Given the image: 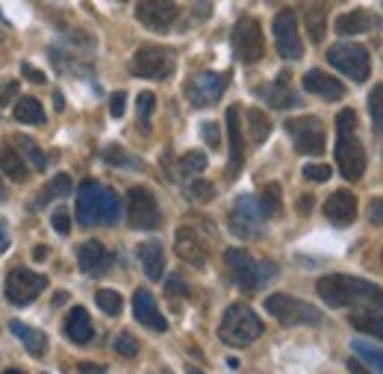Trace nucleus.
I'll use <instances>...</instances> for the list:
<instances>
[{"mask_svg":"<svg viewBox=\"0 0 383 374\" xmlns=\"http://www.w3.org/2000/svg\"><path fill=\"white\" fill-rule=\"evenodd\" d=\"M315 292L333 310H342V306H383L380 286L363 277H348V274H324L315 283Z\"/></svg>","mask_w":383,"mask_h":374,"instance_id":"f257e3e1","label":"nucleus"},{"mask_svg":"<svg viewBox=\"0 0 383 374\" xmlns=\"http://www.w3.org/2000/svg\"><path fill=\"white\" fill-rule=\"evenodd\" d=\"M336 165L348 183H357L366 174V148L357 136L354 109H342L336 115Z\"/></svg>","mask_w":383,"mask_h":374,"instance_id":"f03ea898","label":"nucleus"},{"mask_svg":"<svg viewBox=\"0 0 383 374\" xmlns=\"http://www.w3.org/2000/svg\"><path fill=\"white\" fill-rule=\"evenodd\" d=\"M262 330H266V324H262V318L251 310L248 304H233V306H227L222 315L218 336H222V342L230 348H248L262 336Z\"/></svg>","mask_w":383,"mask_h":374,"instance_id":"7ed1b4c3","label":"nucleus"},{"mask_svg":"<svg viewBox=\"0 0 383 374\" xmlns=\"http://www.w3.org/2000/svg\"><path fill=\"white\" fill-rule=\"evenodd\" d=\"M224 266L230 268V274H233L236 286H239V289H245V292L262 289V286L277 274L275 262L251 257L245 248H227L224 250Z\"/></svg>","mask_w":383,"mask_h":374,"instance_id":"20e7f679","label":"nucleus"},{"mask_svg":"<svg viewBox=\"0 0 383 374\" xmlns=\"http://www.w3.org/2000/svg\"><path fill=\"white\" fill-rule=\"evenodd\" d=\"M266 310L271 318H277L283 327H310L322 324V313L313 304H306L301 298H292L286 292H275L266 298Z\"/></svg>","mask_w":383,"mask_h":374,"instance_id":"39448f33","label":"nucleus"},{"mask_svg":"<svg viewBox=\"0 0 383 374\" xmlns=\"http://www.w3.org/2000/svg\"><path fill=\"white\" fill-rule=\"evenodd\" d=\"M177 68V57L168 48L159 45H141L133 53V74L145 77V80H166Z\"/></svg>","mask_w":383,"mask_h":374,"instance_id":"423d86ee","label":"nucleus"},{"mask_svg":"<svg viewBox=\"0 0 383 374\" xmlns=\"http://www.w3.org/2000/svg\"><path fill=\"white\" fill-rule=\"evenodd\" d=\"M286 133L292 139V145L304 157H319L324 153V124L315 115H301V118H289L286 121Z\"/></svg>","mask_w":383,"mask_h":374,"instance_id":"0eeeda50","label":"nucleus"},{"mask_svg":"<svg viewBox=\"0 0 383 374\" xmlns=\"http://www.w3.org/2000/svg\"><path fill=\"white\" fill-rule=\"evenodd\" d=\"M48 289V277L30 268H12L3 280V295L12 306H27Z\"/></svg>","mask_w":383,"mask_h":374,"instance_id":"6e6552de","label":"nucleus"},{"mask_svg":"<svg viewBox=\"0 0 383 374\" xmlns=\"http://www.w3.org/2000/svg\"><path fill=\"white\" fill-rule=\"evenodd\" d=\"M262 218L266 215H262L257 197L242 195V197H236L233 210L227 215V227H230V233L239 236V239H254L262 233Z\"/></svg>","mask_w":383,"mask_h":374,"instance_id":"1a4fd4ad","label":"nucleus"},{"mask_svg":"<svg viewBox=\"0 0 383 374\" xmlns=\"http://www.w3.org/2000/svg\"><path fill=\"white\" fill-rule=\"evenodd\" d=\"M327 62L345 77H351L354 83H366L371 74V59L363 45H333L327 50Z\"/></svg>","mask_w":383,"mask_h":374,"instance_id":"9d476101","label":"nucleus"},{"mask_svg":"<svg viewBox=\"0 0 383 374\" xmlns=\"http://www.w3.org/2000/svg\"><path fill=\"white\" fill-rule=\"evenodd\" d=\"M124 210H127L130 227H136V230L159 227V204H157V197H153V192L145 189V186H133V189H130Z\"/></svg>","mask_w":383,"mask_h":374,"instance_id":"9b49d317","label":"nucleus"},{"mask_svg":"<svg viewBox=\"0 0 383 374\" xmlns=\"http://www.w3.org/2000/svg\"><path fill=\"white\" fill-rule=\"evenodd\" d=\"M233 50H236V57L248 65L262 59V53H266V36H262V27L257 18H242L233 27Z\"/></svg>","mask_w":383,"mask_h":374,"instance_id":"f8f14e48","label":"nucleus"},{"mask_svg":"<svg viewBox=\"0 0 383 374\" xmlns=\"http://www.w3.org/2000/svg\"><path fill=\"white\" fill-rule=\"evenodd\" d=\"M227 89V77L215 71H198L189 77L186 83V101L192 106H213L222 101V95Z\"/></svg>","mask_w":383,"mask_h":374,"instance_id":"ddd939ff","label":"nucleus"},{"mask_svg":"<svg viewBox=\"0 0 383 374\" xmlns=\"http://www.w3.org/2000/svg\"><path fill=\"white\" fill-rule=\"evenodd\" d=\"M180 18V6L174 0H139L136 21L150 32H168Z\"/></svg>","mask_w":383,"mask_h":374,"instance_id":"4468645a","label":"nucleus"},{"mask_svg":"<svg viewBox=\"0 0 383 374\" xmlns=\"http://www.w3.org/2000/svg\"><path fill=\"white\" fill-rule=\"evenodd\" d=\"M275 48L283 59H301L304 45H301V32H298V18L292 9H280L275 15Z\"/></svg>","mask_w":383,"mask_h":374,"instance_id":"2eb2a0df","label":"nucleus"},{"mask_svg":"<svg viewBox=\"0 0 383 374\" xmlns=\"http://www.w3.org/2000/svg\"><path fill=\"white\" fill-rule=\"evenodd\" d=\"M104 189L97 180H86L77 192V222L83 227L101 224V201H104Z\"/></svg>","mask_w":383,"mask_h":374,"instance_id":"dca6fc26","label":"nucleus"},{"mask_svg":"<svg viewBox=\"0 0 383 374\" xmlns=\"http://www.w3.org/2000/svg\"><path fill=\"white\" fill-rule=\"evenodd\" d=\"M224 121H227V141H230L227 177H236V174L242 171V162H245V133H242V112H239V106H230Z\"/></svg>","mask_w":383,"mask_h":374,"instance_id":"f3484780","label":"nucleus"},{"mask_svg":"<svg viewBox=\"0 0 383 374\" xmlns=\"http://www.w3.org/2000/svg\"><path fill=\"white\" fill-rule=\"evenodd\" d=\"M357 195L348 192V189H339L324 201V215L327 222L336 224V227H348L357 222Z\"/></svg>","mask_w":383,"mask_h":374,"instance_id":"a211bd4d","label":"nucleus"},{"mask_svg":"<svg viewBox=\"0 0 383 374\" xmlns=\"http://www.w3.org/2000/svg\"><path fill=\"white\" fill-rule=\"evenodd\" d=\"M133 315H136L139 324L150 327L153 333H166V330H168L166 315L159 313V306H157V301H153V295L148 289H136V295H133Z\"/></svg>","mask_w":383,"mask_h":374,"instance_id":"6ab92c4d","label":"nucleus"},{"mask_svg":"<svg viewBox=\"0 0 383 374\" xmlns=\"http://www.w3.org/2000/svg\"><path fill=\"white\" fill-rule=\"evenodd\" d=\"M174 250H177V257L183 262H189V266H195V268L206 266V245L192 227L177 230V236H174Z\"/></svg>","mask_w":383,"mask_h":374,"instance_id":"aec40b11","label":"nucleus"},{"mask_svg":"<svg viewBox=\"0 0 383 374\" xmlns=\"http://www.w3.org/2000/svg\"><path fill=\"white\" fill-rule=\"evenodd\" d=\"M304 89L315 97H322V101H342V95H345V86L339 83L336 77H331L327 71H319V68L304 74Z\"/></svg>","mask_w":383,"mask_h":374,"instance_id":"412c9836","label":"nucleus"},{"mask_svg":"<svg viewBox=\"0 0 383 374\" xmlns=\"http://www.w3.org/2000/svg\"><path fill=\"white\" fill-rule=\"evenodd\" d=\"M77 266H80L86 274H101L112 266V257H109V250L97 239H89L77 248Z\"/></svg>","mask_w":383,"mask_h":374,"instance_id":"4be33fe9","label":"nucleus"},{"mask_svg":"<svg viewBox=\"0 0 383 374\" xmlns=\"http://www.w3.org/2000/svg\"><path fill=\"white\" fill-rule=\"evenodd\" d=\"M65 336L71 339L74 345H89L95 339V324H92V315L83 310V306H71L68 315H65Z\"/></svg>","mask_w":383,"mask_h":374,"instance_id":"5701e85b","label":"nucleus"},{"mask_svg":"<svg viewBox=\"0 0 383 374\" xmlns=\"http://www.w3.org/2000/svg\"><path fill=\"white\" fill-rule=\"evenodd\" d=\"M139 262L145 268L148 280H162V274H166V250H162L157 239H148L139 245Z\"/></svg>","mask_w":383,"mask_h":374,"instance_id":"b1692460","label":"nucleus"},{"mask_svg":"<svg viewBox=\"0 0 383 374\" xmlns=\"http://www.w3.org/2000/svg\"><path fill=\"white\" fill-rule=\"evenodd\" d=\"M375 15L366 12V9H351V12H342L336 18L333 30L339 32V36H360V32H369L371 27H375Z\"/></svg>","mask_w":383,"mask_h":374,"instance_id":"393cba45","label":"nucleus"},{"mask_svg":"<svg viewBox=\"0 0 383 374\" xmlns=\"http://www.w3.org/2000/svg\"><path fill=\"white\" fill-rule=\"evenodd\" d=\"M0 171H3L12 183H27L30 180V162H24V157H21L12 145L0 148Z\"/></svg>","mask_w":383,"mask_h":374,"instance_id":"a878e982","label":"nucleus"},{"mask_svg":"<svg viewBox=\"0 0 383 374\" xmlns=\"http://www.w3.org/2000/svg\"><path fill=\"white\" fill-rule=\"evenodd\" d=\"M259 97L266 101L271 109H292L295 104H298V95H295L286 80H275V83H268V86H262L259 89Z\"/></svg>","mask_w":383,"mask_h":374,"instance_id":"bb28decb","label":"nucleus"},{"mask_svg":"<svg viewBox=\"0 0 383 374\" xmlns=\"http://www.w3.org/2000/svg\"><path fill=\"white\" fill-rule=\"evenodd\" d=\"M9 330L24 342V348L30 351L32 357H45L48 354V336L41 333V330L36 327H27L24 322H9Z\"/></svg>","mask_w":383,"mask_h":374,"instance_id":"cd10ccee","label":"nucleus"},{"mask_svg":"<svg viewBox=\"0 0 383 374\" xmlns=\"http://www.w3.org/2000/svg\"><path fill=\"white\" fill-rule=\"evenodd\" d=\"M15 118L21 124H45L48 115H45V106H41L36 97H21L15 104Z\"/></svg>","mask_w":383,"mask_h":374,"instance_id":"c85d7f7f","label":"nucleus"},{"mask_svg":"<svg viewBox=\"0 0 383 374\" xmlns=\"http://www.w3.org/2000/svg\"><path fill=\"white\" fill-rule=\"evenodd\" d=\"M245 121H248V133H251V141L254 145H262V141L268 139V133H271V121H268V115L262 112V109H248V115H245Z\"/></svg>","mask_w":383,"mask_h":374,"instance_id":"c756f323","label":"nucleus"},{"mask_svg":"<svg viewBox=\"0 0 383 374\" xmlns=\"http://www.w3.org/2000/svg\"><path fill=\"white\" fill-rule=\"evenodd\" d=\"M351 351L357 354V360H360V362H366L369 371L383 374V351H380V348L363 342V339H354V342H351Z\"/></svg>","mask_w":383,"mask_h":374,"instance_id":"7c9ffc66","label":"nucleus"},{"mask_svg":"<svg viewBox=\"0 0 383 374\" xmlns=\"http://www.w3.org/2000/svg\"><path fill=\"white\" fill-rule=\"evenodd\" d=\"M68 192H71V177H68V174H57V177H53V180L48 183V189L41 192V195L36 197V201L30 204V210L36 213V206L48 204V201H57V197H65Z\"/></svg>","mask_w":383,"mask_h":374,"instance_id":"2f4dec72","label":"nucleus"},{"mask_svg":"<svg viewBox=\"0 0 383 374\" xmlns=\"http://www.w3.org/2000/svg\"><path fill=\"white\" fill-rule=\"evenodd\" d=\"M259 210H262V215H266V218L280 215V210H283V192H280V183H268L266 189H262V195H259Z\"/></svg>","mask_w":383,"mask_h":374,"instance_id":"473e14b6","label":"nucleus"},{"mask_svg":"<svg viewBox=\"0 0 383 374\" xmlns=\"http://www.w3.org/2000/svg\"><path fill=\"white\" fill-rule=\"evenodd\" d=\"M124 206H121V197L112 189H104V201H101V224H115L121 218Z\"/></svg>","mask_w":383,"mask_h":374,"instance_id":"72a5a7b5","label":"nucleus"},{"mask_svg":"<svg viewBox=\"0 0 383 374\" xmlns=\"http://www.w3.org/2000/svg\"><path fill=\"white\" fill-rule=\"evenodd\" d=\"M351 327L363 330V333L375 336V339H383V315H375V313H354V315H351Z\"/></svg>","mask_w":383,"mask_h":374,"instance_id":"f704fd0d","label":"nucleus"},{"mask_svg":"<svg viewBox=\"0 0 383 374\" xmlns=\"http://www.w3.org/2000/svg\"><path fill=\"white\" fill-rule=\"evenodd\" d=\"M12 141H15V145L21 148V150H24V157L30 159V165H32V168H36V171H45L48 168V159H45V153H41V148L36 145V141H32L30 136H12Z\"/></svg>","mask_w":383,"mask_h":374,"instance_id":"c9c22d12","label":"nucleus"},{"mask_svg":"<svg viewBox=\"0 0 383 374\" xmlns=\"http://www.w3.org/2000/svg\"><path fill=\"white\" fill-rule=\"evenodd\" d=\"M324 18H327V6L313 3L310 9H306V30H310V39L313 41H322L324 39Z\"/></svg>","mask_w":383,"mask_h":374,"instance_id":"e433bc0d","label":"nucleus"},{"mask_svg":"<svg viewBox=\"0 0 383 374\" xmlns=\"http://www.w3.org/2000/svg\"><path fill=\"white\" fill-rule=\"evenodd\" d=\"M95 301L106 315H121V310H124V301H121V295H118L115 289H97Z\"/></svg>","mask_w":383,"mask_h":374,"instance_id":"4c0bfd02","label":"nucleus"},{"mask_svg":"<svg viewBox=\"0 0 383 374\" xmlns=\"http://www.w3.org/2000/svg\"><path fill=\"white\" fill-rule=\"evenodd\" d=\"M104 159L109 165H118V168H139V159L136 157H130V153L124 148H118V145H109L104 150Z\"/></svg>","mask_w":383,"mask_h":374,"instance_id":"58836bf2","label":"nucleus"},{"mask_svg":"<svg viewBox=\"0 0 383 374\" xmlns=\"http://www.w3.org/2000/svg\"><path fill=\"white\" fill-rule=\"evenodd\" d=\"M153 106H157V97H153V92H139V97H136V115H139L141 130H148L150 115H153Z\"/></svg>","mask_w":383,"mask_h":374,"instance_id":"ea45409f","label":"nucleus"},{"mask_svg":"<svg viewBox=\"0 0 383 374\" xmlns=\"http://www.w3.org/2000/svg\"><path fill=\"white\" fill-rule=\"evenodd\" d=\"M369 112H371V124H375V130H383V83H377L369 95Z\"/></svg>","mask_w":383,"mask_h":374,"instance_id":"a19ab883","label":"nucleus"},{"mask_svg":"<svg viewBox=\"0 0 383 374\" xmlns=\"http://www.w3.org/2000/svg\"><path fill=\"white\" fill-rule=\"evenodd\" d=\"M180 168L186 174H201L206 168V157L201 150H189V153H183V159H180Z\"/></svg>","mask_w":383,"mask_h":374,"instance_id":"79ce46f5","label":"nucleus"},{"mask_svg":"<svg viewBox=\"0 0 383 374\" xmlns=\"http://www.w3.org/2000/svg\"><path fill=\"white\" fill-rule=\"evenodd\" d=\"M50 224H53V230H57L59 236H68L71 233V215H68V210H65V206H57V210L50 213Z\"/></svg>","mask_w":383,"mask_h":374,"instance_id":"37998d69","label":"nucleus"},{"mask_svg":"<svg viewBox=\"0 0 383 374\" xmlns=\"http://www.w3.org/2000/svg\"><path fill=\"white\" fill-rule=\"evenodd\" d=\"M115 351H118L121 357H136V354H139V342H136V339L130 336V333H121V336L115 339Z\"/></svg>","mask_w":383,"mask_h":374,"instance_id":"c03bdc74","label":"nucleus"},{"mask_svg":"<svg viewBox=\"0 0 383 374\" xmlns=\"http://www.w3.org/2000/svg\"><path fill=\"white\" fill-rule=\"evenodd\" d=\"M304 177L313 183H327L331 180V165H304Z\"/></svg>","mask_w":383,"mask_h":374,"instance_id":"a18cd8bd","label":"nucleus"},{"mask_svg":"<svg viewBox=\"0 0 383 374\" xmlns=\"http://www.w3.org/2000/svg\"><path fill=\"white\" fill-rule=\"evenodd\" d=\"M189 192H192L195 201H213V197H215L213 183H206V180H195V183L189 186Z\"/></svg>","mask_w":383,"mask_h":374,"instance_id":"49530a36","label":"nucleus"},{"mask_svg":"<svg viewBox=\"0 0 383 374\" xmlns=\"http://www.w3.org/2000/svg\"><path fill=\"white\" fill-rule=\"evenodd\" d=\"M201 136H204L206 145H210V150H215L222 145V133H218V124H213V121H204L201 124Z\"/></svg>","mask_w":383,"mask_h":374,"instance_id":"de8ad7c7","label":"nucleus"},{"mask_svg":"<svg viewBox=\"0 0 383 374\" xmlns=\"http://www.w3.org/2000/svg\"><path fill=\"white\" fill-rule=\"evenodd\" d=\"M18 80H3V86H0V106H9L12 104V97L18 95Z\"/></svg>","mask_w":383,"mask_h":374,"instance_id":"09e8293b","label":"nucleus"},{"mask_svg":"<svg viewBox=\"0 0 383 374\" xmlns=\"http://www.w3.org/2000/svg\"><path fill=\"white\" fill-rule=\"evenodd\" d=\"M124 106H127V95L124 92H112V97H109V112H112V118H121Z\"/></svg>","mask_w":383,"mask_h":374,"instance_id":"8fccbe9b","label":"nucleus"},{"mask_svg":"<svg viewBox=\"0 0 383 374\" xmlns=\"http://www.w3.org/2000/svg\"><path fill=\"white\" fill-rule=\"evenodd\" d=\"M166 292L168 295H189V286H186V280L180 277V274H171V277L166 280Z\"/></svg>","mask_w":383,"mask_h":374,"instance_id":"3c124183","label":"nucleus"},{"mask_svg":"<svg viewBox=\"0 0 383 374\" xmlns=\"http://www.w3.org/2000/svg\"><path fill=\"white\" fill-rule=\"evenodd\" d=\"M369 222L371 224H383V197H371V204H369Z\"/></svg>","mask_w":383,"mask_h":374,"instance_id":"603ef678","label":"nucleus"},{"mask_svg":"<svg viewBox=\"0 0 383 374\" xmlns=\"http://www.w3.org/2000/svg\"><path fill=\"white\" fill-rule=\"evenodd\" d=\"M77 371L80 374H106V366H101V362H80Z\"/></svg>","mask_w":383,"mask_h":374,"instance_id":"864d4df0","label":"nucleus"},{"mask_svg":"<svg viewBox=\"0 0 383 374\" xmlns=\"http://www.w3.org/2000/svg\"><path fill=\"white\" fill-rule=\"evenodd\" d=\"M21 68H24V77H27L30 83H45V74H41V71H36L30 62H24V65H21Z\"/></svg>","mask_w":383,"mask_h":374,"instance_id":"5fc2aeb1","label":"nucleus"},{"mask_svg":"<svg viewBox=\"0 0 383 374\" xmlns=\"http://www.w3.org/2000/svg\"><path fill=\"white\" fill-rule=\"evenodd\" d=\"M348 371H351V374H375V371H369L357 357H354V360H348Z\"/></svg>","mask_w":383,"mask_h":374,"instance_id":"6e6d98bb","label":"nucleus"},{"mask_svg":"<svg viewBox=\"0 0 383 374\" xmlns=\"http://www.w3.org/2000/svg\"><path fill=\"white\" fill-rule=\"evenodd\" d=\"M9 242H12V239H9V233H6V222L0 218V254L9 248Z\"/></svg>","mask_w":383,"mask_h":374,"instance_id":"4d7b16f0","label":"nucleus"},{"mask_svg":"<svg viewBox=\"0 0 383 374\" xmlns=\"http://www.w3.org/2000/svg\"><path fill=\"white\" fill-rule=\"evenodd\" d=\"M48 254H50V248H48V245H36V248H32V259H39V262H45Z\"/></svg>","mask_w":383,"mask_h":374,"instance_id":"13d9d810","label":"nucleus"},{"mask_svg":"<svg viewBox=\"0 0 383 374\" xmlns=\"http://www.w3.org/2000/svg\"><path fill=\"white\" fill-rule=\"evenodd\" d=\"M298 206H301V213L306 215V213H310V206H313V197H310V195H306V197H301V201H298Z\"/></svg>","mask_w":383,"mask_h":374,"instance_id":"bf43d9fd","label":"nucleus"},{"mask_svg":"<svg viewBox=\"0 0 383 374\" xmlns=\"http://www.w3.org/2000/svg\"><path fill=\"white\" fill-rule=\"evenodd\" d=\"M65 301H68V292H57V295H53V304H57V306H62Z\"/></svg>","mask_w":383,"mask_h":374,"instance_id":"052dcab7","label":"nucleus"},{"mask_svg":"<svg viewBox=\"0 0 383 374\" xmlns=\"http://www.w3.org/2000/svg\"><path fill=\"white\" fill-rule=\"evenodd\" d=\"M6 197V186H3V180H0V201Z\"/></svg>","mask_w":383,"mask_h":374,"instance_id":"680f3d73","label":"nucleus"},{"mask_svg":"<svg viewBox=\"0 0 383 374\" xmlns=\"http://www.w3.org/2000/svg\"><path fill=\"white\" fill-rule=\"evenodd\" d=\"M6 374H27V371H21V368H9Z\"/></svg>","mask_w":383,"mask_h":374,"instance_id":"e2e57ef3","label":"nucleus"},{"mask_svg":"<svg viewBox=\"0 0 383 374\" xmlns=\"http://www.w3.org/2000/svg\"><path fill=\"white\" fill-rule=\"evenodd\" d=\"M186 374H204L201 368H189V371H186Z\"/></svg>","mask_w":383,"mask_h":374,"instance_id":"0e129e2a","label":"nucleus"},{"mask_svg":"<svg viewBox=\"0 0 383 374\" xmlns=\"http://www.w3.org/2000/svg\"><path fill=\"white\" fill-rule=\"evenodd\" d=\"M118 3H124V0H118Z\"/></svg>","mask_w":383,"mask_h":374,"instance_id":"69168bd1","label":"nucleus"}]
</instances>
